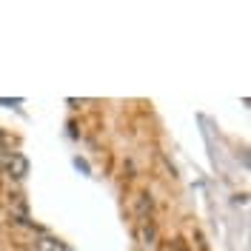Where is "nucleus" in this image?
I'll use <instances>...</instances> for the list:
<instances>
[{
	"label": "nucleus",
	"instance_id": "obj_3",
	"mask_svg": "<svg viewBox=\"0 0 251 251\" xmlns=\"http://www.w3.org/2000/svg\"><path fill=\"white\" fill-rule=\"evenodd\" d=\"M75 169H77V172H83V174H92L89 163H86V160H80V157H75Z\"/></svg>",
	"mask_w": 251,
	"mask_h": 251
},
{
	"label": "nucleus",
	"instance_id": "obj_1",
	"mask_svg": "<svg viewBox=\"0 0 251 251\" xmlns=\"http://www.w3.org/2000/svg\"><path fill=\"white\" fill-rule=\"evenodd\" d=\"M3 169H6V174L9 177H15V180H23L26 174H29V160L23 154H17V151H12V154H6L3 160Z\"/></svg>",
	"mask_w": 251,
	"mask_h": 251
},
{
	"label": "nucleus",
	"instance_id": "obj_5",
	"mask_svg": "<svg viewBox=\"0 0 251 251\" xmlns=\"http://www.w3.org/2000/svg\"><path fill=\"white\" fill-rule=\"evenodd\" d=\"M0 143H3V131H0Z\"/></svg>",
	"mask_w": 251,
	"mask_h": 251
},
{
	"label": "nucleus",
	"instance_id": "obj_2",
	"mask_svg": "<svg viewBox=\"0 0 251 251\" xmlns=\"http://www.w3.org/2000/svg\"><path fill=\"white\" fill-rule=\"evenodd\" d=\"M37 251H66V249H63V246H57L54 240H43V243H40V249H37Z\"/></svg>",
	"mask_w": 251,
	"mask_h": 251
},
{
	"label": "nucleus",
	"instance_id": "obj_4",
	"mask_svg": "<svg viewBox=\"0 0 251 251\" xmlns=\"http://www.w3.org/2000/svg\"><path fill=\"white\" fill-rule=\"evenodd\" d=\"M20 103H23L20 97H15V100H3V97H0V106H20Z\"/></svg>",
	"mask_w": 251,
	"mask_h": 251
}]
</instances>
